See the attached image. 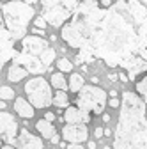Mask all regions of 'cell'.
I'll return each instance as SVG.
<instances>
[{"mask_svg": "<svg viewBox=\"0 0 147 149\" xmlns=\"http://www.w3.org/2000/svg\"><path fill=\"white\" fill-rule=\"evenodd\" d=\"M119 80H121L122 84H126V82H131V80H130V77H128L126 73H121V74H119Z\"/></svg>", "mask_w": 147, "mask_h": 149, "instance_id": "27", "label": "cell"}, {"mask_svg": "<svg viewBox=\"0 0 147 149\" xmlns=\"http://www.w3.org/2000/svg\"><path fill=\"white\" fill-rule=\"evenodd\" d=\"M35 130L39 132L41 137H44V139H48V140H51V137L57 135V132H55L51 121H48V119H39L37 123H35Z\"/></svg>", "mask_w": 147, "mask_h": 149, "instance_id": "15", "label": "cell"}, {"mask_svg": "<svg viewBox=\"0 0 147 149\" xmlns=\"http://www.w3.org/2000/svg\"><path fill=\"white\" fill-rule=\"evenodd\" d=\"M2 18L4 27L9 30L12 39L21 41L27 34L28 23L34 20V7L25 0H11L2 4Z\"/></svg>", "mask_w": 147, "mask_h": 149, "instance_id": "3", "label": "cell"}, {"mask_svg": "<svg viewBox=\"0 0 147 149\" xmlns=\"http://www.w3.org/2000/svg\"><path fill=\"white\" fill-rule=\"evenodd\" d=\"M89 137V128L87 124H66L62 128V139L67 144H82Z\"/></svg>", "mask_w": 147, "mask_h": 149, "instance_id": "8", "label": "cell"}, {"mask_svg": "<svg viewBox=\"0 0 147 149\" xmlns=\"http://www.w3.org/2000/svg\"><path fill=\"white\" fill-rule=\"evenodd\" d=\"M76 105L87 112L89 116H101L105 107L108 105V94L98 85H83V89L78 92Z\"/></svg>", "mask_w": 147, "mask_h": 149, "instance_id": "5", "label": "cell"}, {"mask_svg": "<svg viewBox=\"0 0 147 149\" xmlns=\"http://www.w3.org/2000/svg\"><path fill=\"white\" fill-rule=\"evenodd\" d=\"M60 37L78 50V64L101 59L110 68L128 71L147 48V9L138 0H117L110 7L99 0H82Z\"/></svg>", "mask_w": 147, "mask_h": 149, "instance_id": "1", "label": "cell"}, {"mask_svg": "<svg viewBox=\"0 0 147 149\" xmlns=\"http://www.w3.org/2000/svg\"><path fill=\"white\" fill-rule=\"evenodd\" d=\"M41 2V14L51 27H64L78 9L82 0H39Z\"/></svg>", "mask_w": 147, "mask_h": 149, "instance_id": "4", "label": "cell"}, {"mask_svg": "<svg viewBox=\"0 0 147 149\" xmlns=\"http://www.w3.org/2000/svg\"><path fill=\"white\" fill-rule=\"evenodd\" d=\"M66 149H85V147H82L80 144H69V146H67Z\"/></svg>", "mask_w": 147, "mask_h": 149, "instance_id": "30", "label": "cell"}, {"mask_svg": "<svg viewBox=\"0 0 147 149\" xmlns=\"http://www.w3.org/2000/svg\"><path fill=\"white\" fill-rule=\"evenodd\" d=\"M44 119H48V121H53V119H55V114H51V112H46V114H44Z\"/></svg>", "mask_w": 147, "mask_h": 149, "instance_id": "32", "label": "cell"}, {"mask_svg": "<svg viewBox=\"0 0 147 149\" xmlns=\"http://www.w3.org/2000/svg\"><path fill=\"white\" fill-rule=\"evenodd\" d=\"M117 78H119V74H114V73H110V74H108V82H115Z\"/></svg>", "mask_w": 147, "mask_h": 149, "instance_id": "31", "label": "cell"}, {"mask_svg": "<svg viewBox=\"0 0 147 149\" xmlns=\"http://www.w3.org/2000/svg\"><path fill=\"white\" fill-rule=\"evenodd\" d=\"M12 64L25 66L28 69V73H32V74H43L44 71H48V68L43 64L39 55H30V53H25V52H20L18 55H14Z\"/></svg>", "mask_w": 147, "mask_h": 149, "instance_id": "7", "label": "cell"}, {"mask_svg": "<svg viewBox=\"0 0 147 149\" xmlns=\"http://www.w3.org/2000/svg\"><path fill=\"white\" fill-rule=\"evenodd\" d=\"M55 55H57V53H55V50L51 48V46H48L43 53H41V61H43V64L50 69L51 68V62L55 61Z\"/></svg>", "mask_w": 147, "mask_h": 149, "instance_id": "20", "label": "cell"}, {"mask_svg": "<svg viewBox=\"0 0 147 149\" xmlns=\"http://www.w3.org/2000/svg\"><path fill=\"white\" fill-rule=\"evenodd\" d=\"M14 94H16V92H14L11 87H7V85H2V89H0V96H2V100H4V101L12 100V98H14Z\"/></svg>", "mask_w": 147, "mask_h": 149, "instance_id": "23", "label": "cell"}, {"mask_svg": "<svg viewBox=\"0 0 147 149\" xmlns=\"http://www.w3.org/2000/svg\"><path fill=\"white\" fill-rule=\"evenodd\" d=\"M105 135H106V137H110V135H112V130L106 128V130H105Z\"/></svg>", "mask_w": 147, "mask_h": 149, "instance_id": "37", "label": "cell"}, {"mask_svg": "<svg viewBox=\"0 0 147 149\" xmlns=\"http://www.w3.org/2000/svg\"><path fill=\"white\" fill-rule=\"evenodd\" d=\"M50 84H51V87H53V89H60V91H66V89L69 87V84L66 82L62 71L53 73V74H51V78H50Z\"/></svg>", "mask_w": 147, "mask_h": 149, "instance_id": "18", "label": "cell"}, {"mask_svg": "<svg viewBox=\"0 0 147 149\" xmlns=\"http://www.w3.org/2000/svg\"><path fill=\"white\" fill-rule=\"evenodd\" d=\"M103 149H110V147H108V146H105V147H103Z\"/></svg>", "mask_w": 147, "mask_h": 149, "instance_id": "42", "label": "cell"}, {"mask_svg": "<svg viewBox=\"0 0 147 149\" xmlns=\"http://www.w3.org/2000/svg\"><path fill=\"white\" fill-rule=\"evenodd\" d=\"M2 149H16V147H12L11 144H6V146H2Z\"/></svg>", "mask_w": 147, "mask_h": 149, "instance_id": "39", "label": "cell"}, {"mask_svg": "<svg viewBox=\"0 0 147 149\" xmlns=\"http://www.w3.org/2000/svg\"><path fill=\"white\" fill-rule=\"evenodd\" d=\"M43 32H44V30H43V29H34V34H37V36H41V34H43Z\"/></svg>", "mask_w": 147, "mask_h": 149, "instance_id": "35", "label": "cell"}, {"mask_svg": "<svg viewBox=\"0 0 147 149\" xmlns=\"http://www.w3.org/2000/svg\"><path fill=\"white\" fill-rule=\"evenodd\" d=\"M90 80H92V84H94V85H98V84H99V78H98V77H92Z\"/></svg>", "mask_w": 147, "mask_h": 149, "instance_id": "36", "label": "cell"}, {"mask_svg": "<svg viewBox=\"0 0 147 149\" xmlns=\"http://www.w3.org/2000/svg\"><path fill=\"white\" fill-rule=\"evenodd\" d=\"M103 135H105V130H101L99 126H98V128H94V137H96V139H99V140H101V139H103Z\"/></svg>", "mask_w": 147, "mask_h": 149, "instance_id": "25", "label": "cell"}, {"mask_svg": "<svg viewBox=\"0 0 147 149\" xmlns=\"http://www.w3.org/2000/svg\"><path fill=\"white\" fill-rule=\"evenodd\" d=\"M87 147H89V149H96V142H94V140L87 142Z\"/></svg>", "mask_w": 147, "mask_h": 149, "instance_id": "33", "label": "cell"}, {"mask_svg": "<svg viewBox=\"0 0 147 149\" xmlns=\"http://www.w3.org/2000/svg\"><path fill=\"white\" fill-rule=\"evenodd\" d=\"M14 108H16V114L20 116V117H23V119H32L34 117V108L35 107L30 101L23 100V98H16Z\"/></svg>", "mask_w": 147, "mask_h": 149, "instance_id": "14", "label": "cell"}, {"mask_svg": "<svg viewBox=\"0 0 147 149\" xmlns=\"http://www.w3.org/2000/svg\"><path fill=\"white\" fill-rule=\"evenodd\" d=\"M92 116H89L87 112H83L76 103L75 105H69L64 110V121L69 124H89Z\"/></svg>", "mask_w": 147, "mask_h": 149, "instance_id": "11", "label": "cell"}, {"mask_svg": "<svg viewBox=\"0 0 147 149\" xmlns=\"http://www.w3.org/2000/svg\"><path fill=\"white\" fill-rule=\"evenodd\" d=\"M25 94L28 101L35 108H48L53 105V94H51V84H48L43 77H35L30 78L25 84Z\"/></svg>", "mask_w": 147, "mask_h": 149, "instance_id": "6", "label": "cell"}, {"mask_svg": "<svg viewBox=\"0 0 147 149\" xmlns=\"http://www.w3.org/2000/svg\"><path fill=\"white\" fill-rule=\"evenodd\" d=\"M48 41L44 39V37H39L35 34H30V36H25L21 39V52L25 53H30V55H39L48 48Z\"/></svg>", "mask_w": 147, "mask_h": 149, "instance_id": "10", "label": "cell"}, {"mask_svg": "<svg viewBox=\"0 0 147 149\" xmlns=\"http://www.w3.org/2000/svg\"><path fill=\"white\" fill-rule=\"evenodd\" d=\"M53 105L59 108V112H60V110H66V108L69 107L67 92H66V91H60V89H57V92L53 94Z\"/></svg>", "mask_w": 147, "mask_h": 149, "instance_id": "17", "label": "cell"}, {"mask_svg": "<svg viewBox=\"0 0 147 149\" xmlns=\"http://www.w3.org/2000/svg\"><path fill=\"white\" fill-rule=\"evenodd\" d=\"M57 68H59V71H62V73H73V62L69 61V59H66V57H62V59H59L57 61Z\"/></svg>", "mask_w": 147, "mask_h": 149, "instance_id": "22", "label": "cell"}, {"mask_svg": "<svg viewBox=\"0 0 147 149\" xmlns=\"http://www.w3.org/2000/svg\"><path fill=\"white\" fill-rule=\"evenodd\" d=\"M27 73H28L27 68L18 66V64H12V66L9 68V71H7V80L12 82V84H18L20 80H23V78L27 77Z\"/></svg>", "mask_w": 147, "mask_h": 149, "instance_id": "16", "label": "cell"}, {"mask_svg": "<svg viewBox=\"0 0 147 149\" xmlns=\"http://www.w3.org/2000/svg\"><path fill=\"white\" fill-rule=\"evenodd\" d=\"M119 110L114 149H147V103L138 92L124 91Z\"/></svg>", "mask_w": 147, "mask_h": 149, "instance_id": "2", "label": "cell"}, {"mask_svg": "<svg viewBox=\"0 0 147 149\" xmlns=\"http://www.w3.org/2000/svg\"><path fill=\"white\" fill-rule=\"evenodd\" d=\"M18 147L20 149H43V140L30 133L28 130H21L18 135Z\"/></svg>", "mask_w": 147, "mask_h": 149, "instance_id": "13", "label": "cell"}, {"mask_svg": "<svg viewBox=\"0 0 147 149\" xmlns=\"http://www.w3.org/2000/svg\"><path fill=\"white\" fill-rule=\"evenodd\" d=\"M0 36H2V64H6L11 59H14V55H16V50H14V43L16 41L12 39V36L9 34V30L6 27H2Z\"/></svg>", "mask_w": 147, "mask_h": 149, "instance_id": "12", "label": "cell"}, {"mask_svg": "<svg viewBox=\"0 0 147 149\" xmlns=\"http://www.w3.org/2000/svg\"><path fill=\"white\" fill-rule=\"evenodd\" d=\"M25 2H27V4H30V6H34L35 2H39V0H25Z\"/></svg>", "mask_w": 147, "mask_h": 149, "instance_id": "40", "label": "cell"}, {"mask_svg": "<svg viewBox=\"0 0 147 149\" xmlns=\"http://www.w3.org/2000/svg\"><path fill=\"white\" fill-rule=\"evenodd\" d=\"M103 121L108 123V121H110V116H108V114H103Z\"/></svg>", "mask_w": 147, "mask_h": 149, "instance_id": "38", "label": "cell"}, {"mask_svg": "<svg viewBox=\"0 0 147 149\" xmlns=\"http://www.w3.org/2000/svg\"><path fill=\"white\" fill-rule=\"evenodd\" d=\"M142 2H144V4H145V6H147V0H142Z\"/></svg>", "mask_w": 147, "mask_h": 149, "instance_id": "41", "label": "cell"}, {"mask_svg": "<svg viewBox=\"0 0 147 149\" xmlns=\"http://www.w3.org/2000/svg\"><path fill=\"white\" fill-rule=\"evenodd\" d=\"M108 96H112V98H117V91H115V89H112V91L108 92Z\"/></svg>", "mask_w": 147, "mask_h": 149, "instance_id": "34", "label": "cell"}, {"mask_svg": "<svg viewBox=\"0 0 147 149\" xmlns=\"http://www.w3.org/2000/svg\"><path fill=\"white\" fill-rule=\"evenodd\" d=\"M50 142H51L53 146H57V144L60 142V137H59V133H57V135H55V137H51V140H50Z\"/></svg>", "mask_w": 147, "mask_h": 149, "instance_id": "28", "label": "cell"}, {"mask_svg": "<svg viewBox=\"0 0 147 149\" xmlns=\"http://www.w3.org/2000/svg\"><path fill=\"white\" fill-rule=\"evenodd\" d=\"M83 89V77L80 73H73L69 78V91L71 92H80Z\"/></svg>", "mask_w": 147, "mask_h": 149, "instance_id": "19", "label": "cell"}, {"mask_svg": "<svg viewBox=\"0 0 147 149\" xmlns=\"http://www.w3.org/2000/svg\"><path fill=\"white\" fill-rule=\"evenodd\" d=\"M99 2H101V6H103V7H110V6L114 4L112 0H99Z\"/></svg>", "mask_w": 147, "mask_h": 149, "instance_id": "29", "label": "cell"}, {"mask_svg": "<svg viewBox=\"0 0 147 149\" xmlns=\"http://www.w3.org/2000/svg\"><path fill=\"white\" fill-rule=\"evenodd\" d=\"M0 132H2V140L6 144L16 142V132H18V123L9 112H2L0 116Z\"/></svg>", "mask_w": 147, "mask_h": 149, "instance_id": "9", "label": "cell"}, {"mask_svg": "<svg viewBox=\"0 0 147 149\" xmlns=\"http://www.w3.org/2000/svg\"><path fill=\"white\" fill-rule=\"evenodd\" d=\"M108 105L112 107V108H117V107H121V103H119V100H117V98H112V100L108 101Z\"/></svg>", "mask_w": 147, "mask_h": 149, "instance_id": "26", "label": "cell"}, {"mask_svg": "<svg viewBox=\"0 0 147 149\" xmlns=\"http://www.w3.org/2000/svg\"><path fill=\"white\" fill-rule=\"evenodd\" d=\"M46 23H48V22H46V18H44L43 14L37 16V18H34V27H35V29H43V30H44V29H46Z\"/></svg>", "mask_w": 147, "mask_h": 149, "instance_id": "24", "label": "cell"}, {"mask_svg": "<svg viewBox=\"0 0 147 149\" xmlns=\"http://www.w3.org/2000/svg\"><path fill=\"white\" fill-rule=\"evenodd\" d=\"M137 92L140 94V98L147 103V74H145V77H142L137 82Z\"/></svg>", "mask_w": 147, "mask_h": 149, "instance_id": "21", "label": "cell"}]
</instances>
